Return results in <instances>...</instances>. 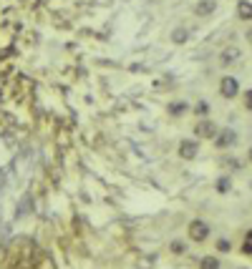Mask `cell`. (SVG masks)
Instances as JSON below:
<instances>
[{"label": "cell", "mask_w": 252, "mask_h": 269, "mask_svg": "<svg viewBox=\"0 0 252 269\" xmlns=\"http://www.w3.org/2000/svg\"><path fill=\"white\" fill-rule=\"evenodd\" d=\"M189 237H192L194 241H204L209 237V224L202 221V219H194L192 224H189Z\"/></svg>", "instance_id": "cell-1"}, {"label": "cell", "mask_w": 252, "mask_h": 269, "mask_svg": "<svg viewBox=\"0 0 252 269\" xmlns=\"http://www.w3.org/2000/svg\"><path fill=\"white\" fill-rule=\"evenodd\" d=\"M220 93H222L224 98H235V96L240 93V83H237V78L224 76V78L220 81Z\"/></svg>", "instance_id": "cell-2"}, {"label": "cell", "mask_w": 252, "mask_h": 269, "mask_svg": "<svg viewBox=\"0 0 252 269\" xmlns=\"http://www.w3.org/2000/svg\"><path fill=\"white\" fill-rule=\"evenodd\" d=\"M197 151H199V144L197 141H192V139H184L182 144H179V156H182V159H194V156H197Z\"/></svg>", "instance_id": "cell-3"}, {"label": "cell", "mask_w": 252, "mask_h": 269, "mask_svg": "<svg viewBox=\"0 0 252 269\" xmlns=\"http://www.w3.org/2000/svg\"><path fill=\"white\" fill-rule=\"evenodd\" d=\"M194 133H197L199 139H215L217 136V126L212 121H199L197 128H194Z\"/></svg>", "instance_id": "cell-4"}, {"label": "cell", "mask_w": 252, "mask_h": 269, "mask_svg": "<svg viewBox=\"0 0 252 269\" xmlns=\"http://www.w3.org/2000/svg\"><path fill=\"white\" fill-rule=\"evenodd\" d=\"M235 141H237V133H235L232 128H224V131L220 133V136H217V141H215V144H217V149H227V146H232Z\"/></svg>", "instance_id": "cell-5"}, {"label": "cell", "mask_w": 252, "mask_h": 269, "mask_svg": "<svg viewBox=\"0 0 252 269\" xmlns=\"http://www.w3.org/2000/svg\"><path fill=\"white\" fill-rule=\"evenodd\" d=\"M237 15L242 20H252V3H250V0H240V3H237Z\"/></svg>", "instance_id": "cell-6"}, {"label": "cell", "mask_w": 252, "mask_h": 269, "mask_svg": "<svg viewBox=\"0 0 252 269\" xmlns=\"http://www.w3.org/2000/svg\"><path fill=\"white\" fill-rule=\"evenodd\" d=\"M212 10H215V0H199L197 8H194V13H197V15H209Z\"/></svg>", "instance_id": "cell-7"}, {"label": "cell", "mask_w": 252, "mask_h": 269, "mask_svg": "<svg viewBox=\"0 0 252 269\" xmlns=\"http://www.w3.org/2000/svg\"><path fill=\"white\" fill-rule=\"evenodd\" d=\"M199 269H220V259L217 257H204L199 262Z\"/></svg>", "instance_id": "cell-8"}, {"label": "cell", "mask_w": 252, "mask_h": 269, "mask_svg": "<svg viewBox=\"0 0 252 269\" xmlns=\"http://www.w3.org/2000/svg\"><path fill=\"white\" fill-rule=\"evenodd\" d=\"M229 186H232V179H229V176H220V179H217V191H220V194H227Z\"/></svg>", "instance_id": "cell-9"}, {"label": "cell", "mask_w": 252, "mask_h": 269, "mask_svg": "<svg viewBox=\"0 0 252 269\" xmlns=\"http://www.w3.org/2000/svg\"><path fill=\"white\" fill-rule=\"evenodd\" d=\"M187 108H189L187 103H169V114H172V116H182Z\"/></svg>", "instance_id": "cell-10"}, {"label": "cell", "mask_w": 252, "mask_h": 269, "mask_svg": "<svg viewBox=\"0 0 252 269\" xmlns=\"http://www.w3.org/2000/svg\"><path fill=\"white\" fill-rule=\"evenodd\" d=\"M192 111H194L197 116H207V114H209V103H207V101H199V103H197Z\"/></svg>", "instance_id": "cell-11"}, {"label": "cell", "mask_w": 252, "mask_h": 269, "mask_svg": "<svg viewBox=\"0 0 252 269\" xmlns=\"http://www.w3.org/2000/svg\"><path fill=\"white\" fill-rule=\"evenodd\" d=\"M187 38H189V33H187L184 28H177V30L172 33V40H174V43H184Z\"/></svg>", "instance_id": "cell-12"}, {"label": "cell", "mask_w": 252, "mask_h": 269, "mask_svg": "<svg viewBox=\"0 0 252 269\" xmlns=\"http://www.w3.org/2000/svg\"><path fill=\"white\" fill-rule=\"evenodd\" d=\"M242 252L252 257V229L247 232V237H245V241H242Z\"/></svg>", "instance_id": "cell-13"}, {"label": "cell", "mask_w": 252, "mask_h": 269, "mask_svg": "<svg viewBox=\"0 0 252 269\" xmlns=\"http://www.w3.org/2000/svg\"><path fill=\"white\" fill-rule=\"evenodd\" d=\"M237 58H240V51H237V48H232V51H224V56H222V63L237 60Z\"/></svg>", "instance_id": "cell-14"}, {"label": "cell", "mask_w": 252, "mask_h": 269, "mask_svg": "<svg viewBox=\"0 0 252 269\" xmlns=\"http://www.w3.org/2000/svg\"><path fill=\"white\" fill-rule=\"evenodd\" d=\"M169 249H172V254H184V244L182 241H172Z\"/></svg>", "instance_id": "cell-15"}, {"label": "cell", "mask_w": 252, "mask_h": 269, "mask_svg": "<svg viewBox=\"0 0 252 269\" xmlns=\"http://www.w3.org/2000/svg\"><path fill=\"white\" fill-rule=\"evenodd\" d=\"M217 249H220V252H232V244H229L227 239H220V241H217Z\"/></svg>", "instance_id": "cell-16"}, {"label": "cell", "mask_w": 252, "mask_h": 269, "mask_svg": "<svg viewBox=\"0 0 252 269\" xmlns=\"http://www.w3.org/2000/svg\"><path fill=\"white\" fill-rule=\"evenodd\" d=\"M245 108H247V111H252V91H247V93H245Z\"/></svg>", "instance_id": "cell-17"}, {"label": "cell", "mask_w": 252, "mask_h": 269, "mask_svg": "<svg viewBox=\"0 0 252 269\" xmlns=\"http://www.w3.org/2000/svg\"><path fill=\"white\" fill-rule=\"evenodd\" d=\"M247 38H250V40H252V30H250V33H247Z\"/></svg>", "instance_id": "cell-18"}, {"label": "cell", "mask_w": 252, "mask_h": 269, "mask_svg": "<svg viewBox=\"0 0 252 269\" xmlns=\"http://www.w3.org/2000/svg\"><path fill=\"white\" fill-rule=\"evenodd\" d=\"M250 161H252V149H250Z\"/></svg>", "instance_id": "cell-19"}]
</instances>
